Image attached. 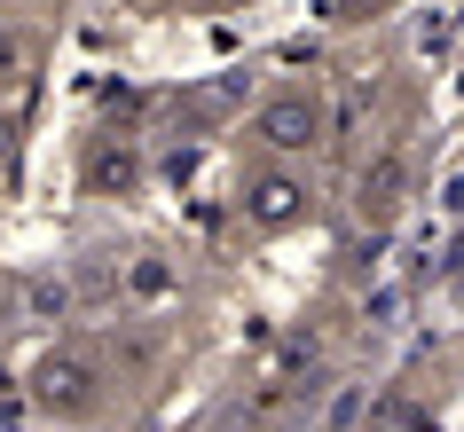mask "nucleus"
<instances>
[{"mask_svg": "<svg viewBox=\"0 0 464 432\" xmlns=\"http://www.w3.org/2000/svg\"><path fill=\"white\" fill-rule=\"evenodd\" d=\"M181 8H205V0H181Z\"/></svg>", "mask_w": 464, "mask_h": 432, "instance_id": "nucleus-9", "label": "nucleus"}, {"mask_svg": "<svg viewBox=\"0 0 464 432\" xmlns=\"http://www.w3.org/2000/svg\"><path fill=\"white\" fill-rule=\"evenodd\" d=\"M323 134H331V110H323L315 87H284V95H268L252 110V149L268 166H307L323 149Z\"/></svg>", "mask_w": 464, "mask_h": 432, "instance_id": "nucleus-2", "label": "nucleus"}, {"mask_svg": "<svg viewBox=\"0 0 464 432\" xmlns=\"http://www.w3.org/2000/svg\"><path fill=\"white\" fill-rule=\"evenodd\" d=\"M32 63H40L32 32H24V24H0V95H8V87H24V79H32Z\"/></svg>", "mask_w": 464, "mask_h": 432, "instance_id": "nucleus-5", "label": "nucleus"}, {"mask_svg": "<svg viewBox=\"0 0 464 432\" xmlns=\"http://www.w3.org/2000/svg\"><path fill=\"white\" fill-rule=\"evenodd\" d=\"M134 189H142V149H134V134H102L87 149V197H134Z\"/></svg>", "mask_w": 464, "mask_h": 432, "instance_id": "nucleus-4", "label": "nucleus"}, {"mask_svg": "<svg viewBox=\"0 0 464 432\" xmlns=\"http://www.w3.org/2000/svg\"><path fill=\"white\" fill-rule=\"evenodd\" d=\"M102 361L87 346H48V354L24 370V408L32 417H48V425H87L102 417Z\"/></svg>", "mask_w": 464, "mask_h": 432, "instance_id": "nucleus-1", "label": "nucleus"}, {"mask_svg": "<svg viewBox=\"0 0 464 432\" xmlns=\"http://www.w3.org/2000/svg\"><path fill=\"white\" fill-rule=\"evenodd\" d=\"M393 189H401V158H378V166L362 173V213L370 205H393Z\"/></svg>", "mask_w": 464, "mask_h": 432, "instance_id": "nucleus-6", "label": "nucleus"}, {"mask_svg": "<svg viewBox=\"0 0 464 432\" xmlns=\"http://www.w3.org/2000/svg\"><path fill=\"white\" fill-rule=\"evenodd\" d=\"M237 213H245V228H260V236H292V228H307L315 220V181H307V166H260L237 181Z\"/></svg>", "mask_w": 464, "mask_h": 432, "instance_id": "nucleus-3", "label": "nucleus"}, {"mask_svg": "<svg viewBox=\"0 0 464 432\" xmlns=\"http://www.w3.org/2000/svg\"><path fill=\"white\" fill-rule=\"evenodd\" d=\"M126 283H134V299H166V291H173V267L142 260V267H134V275H126Z\"/></svg>", "mask_w": 464, "mask_h": 432, "instance_id": "nucleus-7", "label": "nucleus"}, {"mask_svg": "<svg viewBox=\"0 0 464 432\" xmlns=\"http://www.w3.org/2000/svg\"><path fill=\"white\" fill-rule=\"evenodd\" d=\"M16 408H24V385L0 370V425H16Z\"/></svg>", "mask_w": 464, "mask_h": 432, "instance_id": "nucleus-8", "label": "nucleus"}]
</instances>
